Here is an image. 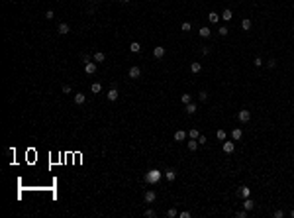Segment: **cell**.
<instances>
[{
	"label": "cell",
	"mask_w": 294,
	"mask_h": 218,
	"mask_svg": "<svg viewBox=\"0 0 294 218\" xmlns=\"http://www.w3.org/2000/svg\"><path fill=\"white\" fill-rule=\"evenodd\" d=\"M161 177H163V173L159 169H149L147 173H145V183H149V185H155V183H159L161 181Z\"/></svg>",
	"instance_id": "cell-1"
},
{
	"label": "cell",
	"mask_w": 294,
	"mask_h": 218,
	"mask_svg": "<svg viewBox=\"0 0 294 218\" xmlns=\"http://www.w3.org/2000/svg\"><path fill=\"white\" fill-rule=\"evenodd\" d=\"M237 120L241 124H247L249 120H251V112H249V110H239L237 112Z\"/></svg>",
	"instance_id": "cell-2"
},
{
	"label": "cell",
	"mask_w": 294,
	"mask_h": 218,
	"mask_svg": "<svg viewBox=\"0 0 294 218\" xmlns=\"http://www.w3.org/2000/svg\"><path fill=\"white\" fill-rule=\"evenodd\" d=\"M163 177L169 181V183H173V181L177 179V171L175 169H167V171H163Z\"/></svg>",
	"instance_id": "cell-3"
},
{
	"label": "cell",
	"mask_w": 294,
	"mask_h": 218,
	"mask_svg": "<svg viewBox=\"0 0 294 218\" xmlns=\"http://www.w3.org/2000/svg\"><path fill=\"white\" fill-rule=\"evenodd\" d=\"M222 149H224V153H234L235 151V143L234 142H224V146H222Z\"/></svg>",
	"instance_id": "cell-4"
},
{
	"label": "cell",
	"mask_w": 294,
	"mask_h": 218,
	"mask_svg": "<svg viewBox=\"0 0 294 218\" xmlns=\"http://www.w3.org/2000/svg\"><path fill=\"white\" fill-rule=\"evenodd\" d=\"M141 77V69L137 65H133V67H130V79H139Z\"/></svg>",
	"instance_id": "cell-5"
},
{
	"label": "cell",
	"mask_w": 294,
	"mask_h": 218,
	"mask_svg": "<svg viewBox=\"0 0 294 218\" xmlns=\"http://www.w3.org/2000/svg\"><path fill=\"white\" fill-rule=\"evenodd\" d=\"M143 199H145V202H147V204H151L155 199H157V194H155V191H145Z\"/></svg>",
	"instance_id": "cell-6"
},
{
	"label": "cell",
	"mask_w": 294,
	"mask_h": 218,
	"mask_svg": "<svg viewBox=\"0 0 294 218\" xmlns=\"http://www.w3.org/2000/svg\"><path fill=\"white\" fill-rule=\"evenodd\" d=\"M188 136V132H184V130H177L175 132V142H184Z\"/></svg>",
	"instance_id": "cell-7"
},
{
	"label": "cell",
	"mask_w": 294,
	"mask_h": 218,
	"mask_svg": "<svg viewBox=\"0 0 294 218\" xmlns=\"http://www.w3.org/2000/svg\"><path fill=\"white\" fill-rule=\"evenodd\" d=\"M108 100H112V102H114V100H118V96H120V92H118V89H116V86H112V89H110V90H108Z\"/></svg>",
	"instance_id": "cell-8"
},
{
	"label": "cell",
	"mask_w": 294,
	"mask_h": 218,
	"mask_svg": "<svg viewBox=\"0 0 294 218\" xmlns=\"http://www.w3.org/2000/svg\"><path fill=\"white\" fill-rule=\"evenodd\" d=\"M84 71L88 73V75H94V73H96V63H92V61L84 63Z\"/></svg>",
	"instance_id": "cell-9"
},
{
	"label": "cell",
	"mask_w": 294,
	"mask_h": 218,
	"mask_svg": "<svg viewBox=\"0 0 294 218\" xmlns=\"http://www.w3.org/2000/svg\"><path fill=\"white\" fill-rule=\"evenodd\" d=\"M153 57H155V59H163V57H165V47H161V45L155 47L153 49Z\"/></svg>",
	"instance_id": "cell-10"
},
{
	"label": "cell",
	"mask_w": 294,
	"mask_h": 218,
	"mask_svg": "<svg viewBox=\"0 0 294 218\" xmlns=\"http://www.w3.org/2000/svg\"><path fill=\"white\" fill-rule=\"evenodd\" d=\"M243 208L247 210V212H249V210H253V208H255V200H251V199L247 197V199L243 200Z\"/></svg>",
	"instance_id": "cell-11"
},
{
	"label": "cell",
	"mask_w": 294,
	"mask_h": 218,
	"mask_svg": "<svg viewBox=\"0 0 294 218\" xmlns=\"http://www.w3.org/2000/svg\"><path fill=\"white\" fill-rule=\"evenodd\" d=\"M57 32H59L61 35H65V33H69V32H71V28H69V24L61 22V24H59V28H57Z\"/></svg>",
	"instance_id": "cell-12"
},
{
	"label": "cell",
	"mask_w": 294,
	"mask_h": 218,
	"mask_svg": "<svg viewBox=\"0 0 294 218\" xmlns=\"http://www.w3.org/2000/svg\"><path fill=\"white\" fill-rule=\"evenodd\" d=\"M241 136H243L241 128H234V130H231V140H234V142H237V140H241Z\"/></svg>",
	"instance_id": "cell-13"
},
{
	"label": "cell",
	"mask_w": 294,
	"mask_h": 218,
	"mask_svg": "<svg viewBox=\"0 0 294 218\" xmlns=\"http://www.w3.org/2000/svg\"><path fill=\"white\" fill-rule=\"evenodd\" d=\"M220 18H222V16L216 14V12H210V14H208V22H210V24H218Z\"/></svg>",
	"instance_id": "cell-14"
},
{
	"label": "cell",
	"mask_w": 294,
	"mask_h": 218,
	"mask_svg": "<svg viewBox=\"0 0 294 218\" xmlns=\"http://www.w3.org/2000/svg\"><path fill=\"white\" fill-rule=\"evenodd\" d=\"M84 100H86V96L83 95V92H75V104H84Z\"/></svg>",
	"instance_id": "cell-15"
},
{
	"label": "cell",
	"mask_w": 294,
	"mask_h": 218,
	"mask_svg": "<svg viewBox=\"0 0 294 218\" xmlns=\"http://www.w3.org/2000/svg\"><path fill=\"white\" fill-rule=\"evenodd\" d=\"M231 18H234V14H231V10H229V8H225L224 12H222V20H224V22H229Z\"/></svg>",
	"instance_id": "cell-16"
},
{
	"label": "cell",
	"mask_w": 294,
	"mask_h": 218,
	"mask_svg": "<svg viewBox=\"0 0 294 218\" xmlns=\"http://www.w3.org/2000/svg\"><path fill=\"white\" fill-rule=\"evenodd\" d=\"M184 110H186V114H194L196 110H198V106H196L194 102H188V104L184 106Z\"/></svg>",
	"instance_id": "cell-17"
},
{
	"label": "cell",
	"mask_w": 294,
	"mask_h": 218,
	"mask_svg": "<svg viewBox=\"0 0 294 218\" xmlns=\"http://www.w3.org/2000/svg\"><path fill=\"white\" fill-rule=\"evenodd\" d=\"M210 33H212V30L208 26H202L200 28V38H210Z\"/></svg>",
	"instance_id": "cell-18"
},
{
	"label": "cell",
	"mask_w": 294,
	"mask_h": 218,
	"mask_svg": "<svg viewBox=\"0 0 294 218\" xmlns=\"http://www.w3.org/2000/svg\"><path fill=\"white\" fill-rule=\"evenodd\" d=\"M190 71L194 73V75H198V73L202 71V65H200V63H196V61H194V63H190Z\"/></svg>",
	"instance_id": "cell-19"
},
{
	"label": "cell",
	"mask_w": 294,
	"mask_h": 218,
	"mask_svg": "<svg viewBox=\"0 0 294 218\" xmlns=\"http://www.w3.org/2000/svg\"><path fill=\"white\" fill-rule=\"evenodd\" d=\"M130 51H131V53H139V51H141V45H139L137 41H131V43H130Z\"/></svg>",
	"instance_id": "cell-20"
},
{
	"label": "cell",
	"mask_w": 294,
	"mask_h": 218,
	"mask_svg": "<svg viewBox=\"0 0 294 218\" xmlns=\"http://www.w3.org/2000/svg\"><path fill=\"white\" fill-rule=\"evenodd\" d=\"M94 61H96V63H102V61H106V55H104L102 51H96V53H94Z\"/></svg>",
	"instance_id": "cell-21"
},
{
	"label": "cell",
	"mask_w": 294,
	"mask_h": 218,
	"mask_svg": "<svg viewBox=\"0 0 294 218\" xmlns=\"http://www.w3.org/2000/svg\"><path fill=\"white\" fill-rule=\"evenodd\" d=\"M239 194H241L243 199H247V197H251V189H249V187H241V189H239Z\"/></svg>",
	"instance_id": "cell-22"
},
{
	"label": "cell",
	"mask_w": 294,
	"mask_h": 218,
	"mask_svg": "<svg viewBox=\"0 0 294 218\" xmlns=\"http://www.w3.org/2000/svg\"><path fill=\"white\" fill-rule=\"evenodd\" d=\"M198 146H200V143H198V140H192V137H190V142H188V149H190V151H196V149H198Z\"/></svg>",
	"instance_id": "cell-23"
},
{
	"label": "cell",
	"mask_w": 294,
	"mask_h": 218,
	"mask_svg": "<svg viewBox=\"0 0 294 218\" xmlns=\"http://www.w3.org/2000/svg\"><path fill=\"white\" fill-rule=\"evenodd\" d=\"M251 20H249V18H245V20H241V28L243 30H245V32H249V30H251Z\"/></svg>",
	"instance_id": "cell-24"
},
{
	"label": "cell",
	"mask_w": 294,
	"mask_h": 218,
	"mask_svg": "<svg viewBox=\"0 0 294 218\" xmlns=\"http://www.w3.org/2000/svg\"><path fill=\"white\" fill-rule=\"evenodd\" d=\"M90 90H92L94 95H98V92L102 90V85H100V83H92V85H90Z\"/></svg>",
	"instance_id": "cell-25"
},
{
	"label": "cell",
	"mask_w": 294,
	"mask_h": 218,
	"mask_svg": "<svg viewBox=\"0 0 294 218\" xmlns=\"http://www.w3.org/2000/svg\"><path fill=\"white\" fill-rule=\"evenodd\" d=\"M181 102L186 106L188 102H192V96H190V95H181Z\"/></svg>",
	"instance_id": "cell-26"
},
{
	"label": "cell",
	"mask_w": 294,
	"mask_h": 218,
	"mask_svg": "<svg viewBox=\"0 0 294 218\" xmlns=\"http://www.w3.org/2000/svg\"><path fill=\"white\" fill-rule=\"evenodd\" d=\"M198 136H200V132H198L196 128H192L190 132H188V137H192V140H198Z\"/></svg>",
	"instance_id": "cell-27"
},
{
	"label": "cell",
	"mask_w": 294,
	"mask_h": 218,
	"mask_svg": "<svg viewBox=\"0 0 294 218\" xmlns=\"http://www.w3.org/2000/svg\"><path fill=\"white\" fill-rule=\"evenodd\" d=\"M218 33H220V35H222V38H225V35H228V33H229V30H228V28H225V26H220V30H218Z\"/></svg>",
	"instance_id": "cell-28"
},
{
	"label": "cell",
	"mask_w": 294,
	"mask_h": 218,
	"mask_svg": "<svg viewBox=\"0 0 294 218\" xmlns=\"http://www.w3.org/2000/svg\"><path fill=\"white\" fill-rule=\"evenodd\" d=\"M181 30H182V32H190V30H192V24H190V22H182Z\"/></svg>",
	"instance_id": "cell-29"
},
{
	"label": "cell",
	"mask_w": 294,
	"mask_h": 218,
	"mask_svg": "<svg viewBox=\"0 0 294 218\" xmlns=\"http://www.w3.org/2000/svg\"><path fill=\"white\" fill-rule=\"evenodd\" d=\"M145 216H147V218H155V216H157V212H155L153 208H147V210H145Z\"/></svg>",
	"instance_id": "cell-30"
},
{
	"label": "cell",
	"mask_w": 294,
	"mask_h": 218,
	"mask_svg": "<svg viewBox=\"0 0 294 218\" xmlns=\"http://www.w3.org/2000/svg\"><path fill=\"white\" fill-rule=\"evenodd\" d=\"M167 216H169V218H175V216H178L177 208H169V210H167Z\"/></svg>",
	"instance_id": "cell-31"
},
{
	"label": "cell",
	"mask_w": 294,
	"mask_h": 218,
	"mask_svg": "<svg viewBox=\"0 0 294 218\" xmlns=\"http://www.w3.org/2000/svg\"><path fill=\"white\" fill-rule=\"evenodd\" d=\"M216 137L224 142V140H225V132H224V130H218V132H216Z\"/></svg>",
	"instance_id": "cell-32"
},
{
	"label": "cell",
	"mask_w": 294,
	"mask_h": 218,
	"mask_svg": "<svg viewBox=\"0 0 294 218\" xmlns=\"http://www.w3.org/2000/svg\"><path fill=\"white\" fill-rule=\"evenodd\" d=\"M253 65L255 67H263V59L261 57H255V59H253Z\"/></svg>",
	"instance_id": "cell-33"
},
{
	"label": "cell",
	"mask_w": 294,
	"mask_h": 218,
	"mask_svg": "<svg viewBox=\"0 0 294 218\" xmlns=\"http://www.w3.org/2000/svg\"><path fill=\"white\" fill-rule=\"evenodd\" d=\"M267 67H269V69H275L276 67V59H269V61H267Z\"/></svg>",
	"instance_id": "cell-34"
},
{
	"label": "cell",
	"mask_w": 294,
	"mask_h": 218,
	"mask_svg": "<svg viewBox=\"0 0 294 218\" xmlns=\"http://www.w3.org/2000/svg\"><path fill=\"white\" fill-rule=\"evenodd\" d=\"M198 98H200L202 102H204V100H208V92H206V90H200V95H198Z\"/></svg>",
	"instance_id": "cell-35"
},
{
	"label": "cell",
	"mask_w": 294,
	"mask_h": 218,
	"mask_svg": "<svg viewBox=\"0 0 294 218\" xmlns=\"http://www.w3.org/2000/svg\"><path fill=\"white\" fill-rule=\"evenodd\" d=\"M45 18L47 20H53V18H55V12H53V10H47V12H45Z\"/></svg>",
	"instance_id": "cell-36"
},
{
	"label": "cell",
	"mask_w": 294,
	"mask_h": 218,
	"mask_svg": "<svg viewBox=\"0 0 294 218\" xmlns=\"http://www.w3.org/2000/svg\"><path fill=\"white\" fill-rule=\"evenodd\" d=\"M206 142H208V140H206V136H204V134H200V136H198V143H200V146H204Z\"/></svg>",
	"instance_id": "cell-37"
},
{
	"label": "cell",
	"mask_w": 294,
	"mask_h": 218,
	"mask_svg": "<svg viewBox=\"0 0 294 218\" xmlns=\"http://www.w3.org/2000/svg\"><path fill=\"white\" fill-rule=\"evenodd\" d=\"M235 216H237V218H245V216H247V210H245V208H243V210H239V212L235 214Z\"/></svg>",
	"instance_id": "cell-38"
},
{
	"label": "cell",
	"mask_w": 294,
	"mask_h": 218,
	"mask_svg": "<svg viewBox=\"0 0 294 218\" xmlns=\"http://www.w3.org/2000/svg\"><path fill=\"white\" fill-rule=\"evenodd\" d=\"M178 216H181V218H190V212H188V210H182Z\"/></svg>",
	"instance_id": "cell-39"
},
{
	"label": "cell",
	"mask_w": 294,
	"mask_h": 218,
	"mask_svg": "<svg viewBox=\"0 0 294 218\" xmlns=\"http://www.w3.org/2000/svg\"><path fill=\"white\" fill-rule=\"evenodd\" d=\"M275 218H284V212H282V210H276V212H275Z\"/></svg>",
	"instance_id": "cell-40"
},
{
	"label": "cell",
	"mask_w": 294,
	"mask_h": 218,
	"mask_svg": "<svg viewBox=\"0 0 294 218\" xmlns=\"http://www.w3.org/2000/svg\"><path fill=\"white\" fill-rule=\"evenodd\" d=\"M63 92H65V95H69V92H71V86L65 85V86H63Z\"/></svg>",
	"instance_id": "cell-41"
},
{
	"label": "cell",
	"mask_w": 294,
	"mask_h": 218,
	"mask_svg": "<svg viewBox=\"0 0 294 218\" xmlns=\"http://www.w3.org/2000/svg\"><path fill=\"white\" fill-rule=\"evenodd\" d=\"M290 216H292V218H294V210H290Z\"/></svg>",
	"instance_id": "cell-42"
},
{
	"label": "cell",
	"mask_w": 294,
	"mask_h": 218,
	"mask_svg": "<svg viewBox=\"0 0 294 218\" xmlns=\"http://www.w3.org/2000/svg\"><path fill=\"white\" fill-rule=\"evenodd\" d=\"M122 2H124V4H127V2H130V0H122Z\"/></svg>",
	"instance_id": "cell-43"
},
{
	"label": "cell",
	"mask_w": 294,
	"mask_h": 218,
	"mask_svg": "<svg viewBox=\"0 0 294 218\" xmlns=\"http://www.w3.org/2000/svg\"><path fill=\"white\" fill-rule=\"evenodd\" d=\"M92 2H100V0H92Z\"/></svg>",
	"instance_id": "cell-44"
}]
</instances>
